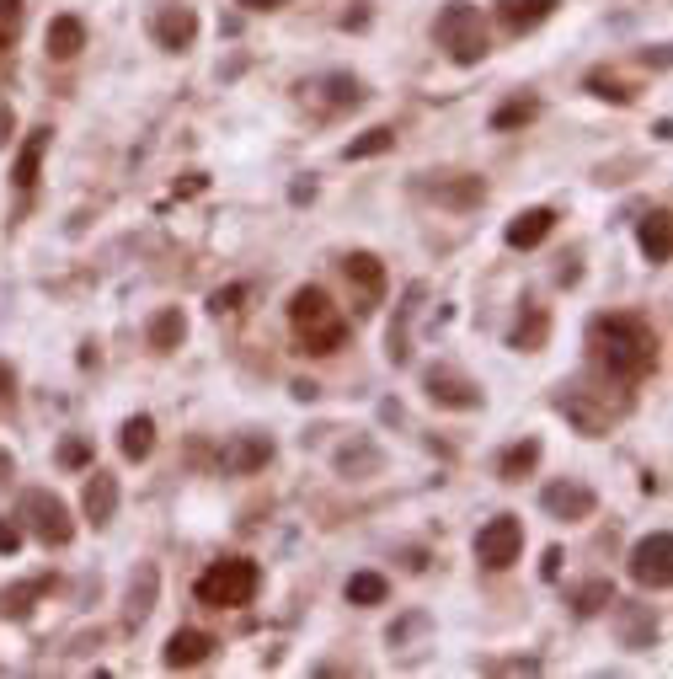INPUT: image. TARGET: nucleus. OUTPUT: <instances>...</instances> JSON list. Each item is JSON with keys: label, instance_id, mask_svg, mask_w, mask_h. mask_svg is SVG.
Listing matches in <instances>:
<instances>
[{"label": "nucleus", "instance_id": "f257e3e1", "mask_svg": "<svg viewBox=\"0 0 673 679\" xmlns=\"http://www.w3.org/2000/svg\"><path fill=\"white\" fill-rule=\"evenodd\" d=\"M588 353L615 385H641L657 369V332L647 316L615 311L588 321Z\"/></svg>", "mask_w": 673, "mask_h": 679}, {"label": "nucleus", "instance_id": "f03ea898", "mask_svg": "<svg viewBox=\"0 0 673 679\" xmlns=\"http://www.w3.org/2000/svg\"><path fill=\"white\" fill-rule=\"evenodd\" d=\"M257 589H262V567L252 557H225V562L203 567L193 583L198 605H209V610H246L257 599Z\"/></svg>", "mask_w": 673, "mask_h": 679}, {"label": "nucleus", "instance_id": "7ed1b4c3", "mask_svg": "<svg viewBox=\"0 0 673 679\" xmlns=\"http://www.w3.org/2000/svg\"><path fill=\"white\" fill-rule=\"evenodd\" d=\"M433 38H438V49H449L455 65H481V59H487V22H481V11L465 6V0L438 11Z\"/></svg>", "mask_w": 673, "mask_h": 679}, {"label": "nucleus", "instance_id": "20e7f679", "mask_svg": "<svg viewBox=\"0 0 673 679\" xmlns=\"http://www.w3.org/2000/svg\"><path fill=\"white\" fill-rule=\"evenodd\" d=\"M22 519L33 524V535L43 540V546H70V540H75L70 508L59 503L49 487H27V492H22Z\"/></svg>", "mask_w": 673, "mask_h": 679}, {"label": "nucleus", "instance_id": "39448f33", "mask_svg": "<svg viewBox=\"0 0 673 679\" xmlns=\"http://www.w3.org/2000/svg\"><path fill=\"white\" fill-rule=\"evenodd\" d=\"M519 551H524V524L513 514H497V519H487L476 530V562L492 567V573L513 567V562H519Z\"/></svg>", "mask_w": 673, "mask_h": 679}, {"label": "nucleus", "instance_id": "423d86ee", "mask_svg": "<svg viewBox=\"0 0 673 679\" xmlns=\"http://www.w3.org/2000/svg\"><path fill=\"white\" fill-rule=\"evenodd\" d=\"M631 578L641 589H657V594L673 583V535L668 530H652L631 546Z\"/></svg>", "mask_w": 673, "mask_h": 679}, {"label": "nucleus", "instance_id": "0eeeda50", "mask_svg": "<svg viewBox=\"0 0 673 679\" xmlns=\"http://www.w3.org/2000/svg\"><path fill=\"white\" fill-rule=\"evenodd\" d=\"M150 38L166 54H187L198 43V11L193 6H155L150 11Z\"/></svg>", "mask_w": 673, "mask_h": 679}, {"label": "nucleus", "instance_id": "6e6552de", "mask_svg": "<svg viewBox=\"0 0 673 679\" xmlns=\"http://www.w3.org/2000/svg\"><path fill=\"white\" fill-rule=\"evenodd\" d=\"M342 273H348V284L358 289V311H374V305L385 300V262L374 252H348L342 257Z\"/></svg>", "mask_w": 673, "mask_h": 679}, {"label": "nucleus", "instance_id": "1a4fd4ad", "mask_svg": "<svg viewBox=\"0 0 673 679\" xmlns=\"http://www.w3.org/2000/svg\"><path fill=\"white\" fill-rule=\"evenodd\" d=\"M540 508L561 524H577V519H588L593 508H599V498H593V487H583V482H551L540 492Z\"/></svg>", "mask_w": 673, "mask_h": 679}, {"label": "nucleus", "instance_id": "9d476101", "mask_svg": "<svg viewBox=\"0 0 673 679\" xmlns=\"http://www.w3.org/2000/svg\"><path fill=\"white\" fill-rule=\"evenodd\" d=\"M428 401L433 407H455V412H471V407H481V391L465 375H455V369H428Z\"/></svg>", "mask_w": 673, "mask_h": 679}, {"label": "nucleus", "instance_id": "9b49d317", "mask_svg": "<svg viewBox=\"0 0 673 679\" xmlns=\"http://www.w3.org/2000/svg\"><path fill=\"white\" fill-rule=\"evenodd\" d=\"M214 647H219V642L209 637V631L182 626V631H171V637H166V653H161V663H166V669H198V663L209 658Z\"/></svg>", "mask_w": 673, "mask_h": 679}, {"label": "nucleus", "instance_id": "f8f14e48", "mask_svg": "<svg viewBox=\"0 0 673 679\" xmlns=\"http://www.w3.org/2000/svg\"><path fill=\"white\" fill-rule=\"evenodd\" d=\"M551 230H556V209H545V204H535V209L513 214L503 236H508V246H513V252H529V246H540L545 236H551Z\"/></svg>", "mask_w": 673, "mask_h": 679}, {"label": "nucleus", "instance_id": "ddd939ff", "mask_svg": "<svg viewBox=\"0 0 673 679\" xmlns=\"http://www.w3.org/2000/svg\"><path fill=\"white\" fill-rule=\"evenodd\" d=\"M219 460H225V471L252 476V471H262L273 460V439L268 434H236V439H230V450L219 455Z\"/></svg>", "mask_w": 673, "mask_h": 679}, {"label": "nucleus", "instance_id": "4468645a", "mask_svg": "<svg viewBox=\"0 0 673 679\" xmlns=\"http://www.w3.org/2000/svg\"><path fill=\"white\" fill-rule=\"evenodd\" d=\"M332 295H326L321 284H300L289 295V321H294V332H305V327H321V321H332Z\"/></svg>", "mask_w": 673, "mask_h": 679}, {"label": "nucleus", "instance_id": "2eb2a0df", "mask_svg": "<svg viewBox=\"0 0 673 679\" xmlns=\"http://www.w3.org/2000/svg\"><path fill=\"white\" fill-rule=\"evenodd\" d=\"M49 140H54V129H33V134L22 140L17 166H11V182H17L22 193H33V188H38V172H43V156H49Z\"/></svg>", "mask_w": 673, "mask_h": 679}, {"label": "nucleus", "instance_id": "dca6fc26", "mask_svg": "<svg viewBox=\"0 0 673 679\" xmlns=\"http://www.w3.org/2000/svg\"><path fill=\"white\" fill-rule=\"evenodd\" d=\"M636 241H641V257H647L652 268H663V262L673 257V220H668V209H652L647 220H641Z\"/></svg>", "mask_w": 673, "mask_h": 679}, {"label": "nucleus", "instance_id": "f3484780", "mask_svg": "<svg viewBox=\"0 0 673 679\" xmlns=\"http://www.w3.org/2000/svg\"><path fill=\"white\" fill-rule=\"evenodd\" d=\"M556 6L561 0H503V6H497V22H503L508 33H535Z\"/></svg>", "mask_w": 673, "mask_h": 679}, {"label": "nucleus", "instance_id": "a211bd4d", "mask_svg": "<svg viewBox=\"0 0 673 679\" xmlns=\"http://www.w3.org/2000/svg\"><path fill=\"white\" fill-rule=\"evenodd\" d=\"M86 519L91 524H107V519H113L118 514V476H107V471H91L86 476Z\"/></svg>", "mask_w": 673, "mask_h": 679}, {"label": "nucleus", "instance_id": "6ab92c4d", "mask_svg": "<svg viewBox=\"0 0 673 679\" xmlns=\"http://www.w3.org/2000/svg\"><path fill=\"white\" fill-rule=\"evenodd\" d=\"M43 43H49V59L65 65V59H75V54L86 49V22L81 17H54L49 33H43Z\"/></svg>", "mask_w": 673, "mask_h": 679}, {"label": "nucleus", "instance_id": "aec40b11", "mask_svg": "<svg viewBox=\"0 0 673 679\" xmlns=\"http://www.w3.org/2000/svg\"><path fill=\"white\" fill-rule=\"evenodd\" d=\"M342 343H348V321L332 316L321 321V327H305L300 332V353H310V359H326V353H337Z\"/></svg>", "mask_w": 673, "mask_h": 679}, {"label": "nucleus", "instance_id": "412c9836", "mask_svg": "<svg viewBox=\"0 0 673 679\" xmlns=\"http://www.w3.org/2000/svg\"><path fill=\"white\" fill-rule=\"evenodd\" d=\"M182 337H187V321H182L177 305H166V311L150 316V348H155V353H177Z\"/></svg>", "mask_w": 673, "mask_h": 679}, {"label": "nucleus", "instance_id": "4be33fe9", "mask_svg": "<svg viewBox=\"0 0 673 679\" xmlns=\"http://www.w3.org/2000/svg\"><path fill=\"white\" fill-rule=\"evenodd\" d=\"M433 198L438 204H449V209H471L487 198V182L481 177H455V182H433Z\"/></svg>", "mask_w": 673, "mask_h": 679}, {"label": "nucleus", "instance_id": "5701e85b", "mask_svg": "<svg viewBox=\"0 0 673 679\" xmlns=\"http://www.w3.org/2000/svg\"><path fill=\"white\" fill-rule=\"evenodd\" d=\"M540 118V97H508L503 107L492 113V134H508V129H524V123H535Z\"/></svg>", "mask_w": 673, "mask_h": 679}, {"label": "nucleus", "instance_id": "b1692460", "mask_svg": "<svg viewBox=\"0 0 673 679\" xmlns=\"http://www.w3.org/2000/svg\"><path fill=\"white\" fill-rule=\"evenodd\" d=\"M118 450L129 455V460H150V450H155V418H129L123 423V434H118Z\"/></svg>", "mask_w": 673, "mask_h": 679}, {"label": "nucleus", "instance_id": "393cba45", "mask_svg": "<svg viewBox=\"0 0 673 679\" xmlns=\"http://www.w3.org/2000/svg\"><path fill=\"white\" fill-rule=\"evenodd\" d=\"M535 466H540V439H524V444H513V450H503L497 476H503V482H524Z\"/></svg>", "mask_w": 673, "mask_h": 679}, {"label": "nucleus", "instance_id": "a878e982", "mask_svg": "<svg viewBox=\"0 0 673 679\" xmlns=\"http://www.w3.org/2000/svg\"><path fill=\"white\" fill-rule=\"evenodd\" d=\"M390 145H396V129H364L358 140L342 145V156L348 161H374V156H385Z\"/></svg>", "mask_w": 673, "mask_h": 679}, {"label": "nucleus", "instance_id": "bb28decb", "mask_svg": "<svg viewBox=\"0 0 673 679\" xmlns=\"http://www.w3.org/2000/svg\"><path fill=\"white\" fill-rule=\"evenodd\" d=\"M385 594H390V583L380 573H353L348 578V605H385Z\"/></svg>", "mask_w": 673, "mask_h": 679}, {"label": "nucleus", "instance_id": "cd10ccee", "mask_svg": "<svg viewBox=\"0 0 673 679\" xmlns=\"http://www.w3.org/2000/svg\"><path fill=\"white\" fill-rule=\"evenodd\" d=\"M593 97H604V102H615V107H625V102H636V91L620 81V75H609V70H588V81H583Z\"/></svg>", "mask_w": 673, "mask_h": 679}, {"label": "nucleus", "instance_id": "c85d7f7f", "mask_svg": "<svg viewBox=\"0 0 673 679\" xmlns=\"http://www.w3.org/2000/svg\"><path fill=\"white\" fill-rule=\"evenodd\" d=\"M572 605H577V615H599V610H609V605H615V583H609V578H593V583H583Z\"/></svg>", "mask_w": 673, "mask_h": 679}, {"label": "nucleus", "instance_id": "c756f323", "mask_svg": "<svg viewBox=\"0 0 673 679\" xmlns=\"http://www.w3.org/2000/svg\"><path fill=\"white\" fill-rule=\"evenodd\" d=\"M321 91H326V102H332V107H358V102H364V81H358V75H326Z\"/></svg>", "mask_w": 673, "mask_h": 679}, {"label": "nucleus", "instance_id": "7c9ffc66", "mask_svg": "<svg viewBox=\"0 0 673 679\" xmlns=\"http://www.w3.org/2000/svg\"><path fill=\"white\" fill-rule=\"evenodd\" d=\"M545 332H551V321H545L540 305H529V321H519V332H513V348L519 353H535L545 343Z\"/></svg>", "mask_w": 673, "mask_h": 679}, {"label": "nucleus", "instance_id": "2f4dec72", "mask_svg": "<svg viewBox=\"0 0 673 679\" xmlns=\"http://www.w3.org/2000/svg\"><path fill=\"white\" fill-rule=\"evenodd\" d=\"M241 300H246V284H225V289H214V295H209V311H214V316L241 311Z\"/></svg>", "mask_w": 673, "mask_h": 679}, {"label": "nucleus", "instance_id": "473e14b6", "mask_svg": "<svg viewBox=\"0 0 673 679\" xmlns=\"http://www.w3.org/2000/svg\"><path fill=\"white\" fill-rule=\"evenodd\" d=\"M59 466L86 471V466H91V444H86V439H65V444H59Z\"/></svg>", "mask_w": 673, "mask_h": 679}, {"label": "nucleus", "instance_id": "72a5a7b5", "mask_svg": "<svg viewBox=\"0 0 673 679\" xmlns=\"http://www.w3.org/2000/svg\"><path fill=\"white\" fill-rule=\"evenodd\" d=\"M155 578H161V573H155V567H145V589H139V578H134V605H129V615H134V621H145V615H150V599H155Z\"/></svg>", "mask_w": 673, "mask_h": 679}, {"label": "nucleus", "instance_id": "f704fd0d", "mask_svg": "<svg viewBox=\"0 0 673 679\" xmlns=\"http://www.w3.org/2000/svg\"><path fill=\"white\" fill-rule=\"evenodd\" d=\"M43 589V583H33V589H17V594H0V610L6 615H27V599H33Z\"/></svg>", "mask_w": 673, "mask_h": 679}, {"label": "nucleus", "instance_id": "c9c22d12", "mask_svg": "<svg viewBox=\"0 0 673 679\" xmlns=\"http://www.w3.org/2000/svg\"><path fill=\"white\" fill-rule=\"evenodd\" d=\"M0 551H6V557H17V551H22V524L0 519Z\"/></svg>", "mask_w": 673, "mask_h": 679}, {"label": "nucleus", "instance_id": "e433bc0d", "mask_svg": "<svg viewBox=\"0 0 673 679\" xmlns=\"http://www.w3.org/2000/svg\"><path fill=\"white\" fill-rule=\"evenodd\" d=\"M17 22H22V0H0V27L17 33Z\"/></svg>", "mask_w": 673, "mask_h": 679}, {"label": "nucleus", "instance_id": "4c0bfd02", "mask_svg": "<svg viewBox=\"0 0 673 679\" xmlns=\"http://www.w3.org/2000/svg\"><path fill=\"white\" fill-rule=\"evenodd\" d=\"M11 391H17V375H11V364H6V359H0V401H6Z\"/></svg>", "mask_w": 673, "mask_h": 679}, {"label": "nucleus", "instance_id": "58836bf2", "mask_svg": "<svg viewBox=\"0 0 673 679\" xmlns=\"http://www.w3.org/2000/svg\"><path fill=\"white\" fill-rule=\"evenodd\" d=\"M236 6H246V11H278V6H289V0H236Z\"/></svg>", "mask_w": 673, "mask_h": 679}, {"label": "nucleus", "instance_id": "ea45409f", "mask_svg": "<svg viewBox=\"0 0 673 679\" xmlns=\"http://www.w3.org/2000/svg\"><path fill=\"white\" fill-rule=\"evenodd\" d=\"M177 193H203V172H193L187 182H177Z\"/></svg>", "mask_w": 673, "mask_h": 679}, {"label": "nucleus", "instance_id": "a19ab883", "mask_svg": "<svg viewBox=\"0 0 673 679\" xmlns=\"http://www.w3.org/2000/svg\"><path fill=\"white\" fill-rule=\"evenodd\" d=\"M6 129H11V107H0V145H6V140H11V134H6Z\"/></svg>", "mask_w": 673, "mask_h": 679}]
</instances>
